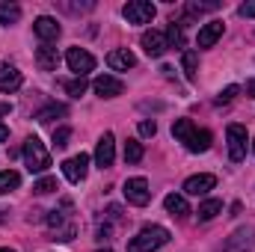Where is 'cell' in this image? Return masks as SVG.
<instances>
[{"label":"cell","mask_w":255,"mask_h":252,"mask_svg":"<svg viewBox=\"0 0 255 252\" xmlns=\"http://www.w3.org/2000/svg\"><path fill=\"white\" fill-rule=\"evenodd\" d=\"M166 244H169V229L145 226V229H139V235H133L128 241V252H154L160 247H166Z\"/></svg>","instance_id":"6da1fadb"},{"label":"cell","mask_w":255,"mask_h":252,"mask_svg":"<svg viewBox=\"0 0 255 252\" xmlns=\"http://www.w3.org/2000/svg\"><path fill=\"white\" fill-rule=\"evenodd\" d=\"M21 154H24V163H27L30 172H36V175L48 172V166H51V154H48V148H45V142H42L39 136H27Z\"/></svg>","instance_id":"7a4b0ae2"},{"label":"cell","mask_w":255,"mask_h":252,"mask_svg":"<svg viewBox=\"0 0 255 252\" xmlns=\"http://www.w3.org/2000/svg\"><path fill=\"white\" fill-rule=\"evenodd\" d=\"M122 15H125L128 24H151V18L157 15V9L148 0H130V3L122 6Z\"/></svg>","instance_id":"3957f363"},{"label":"cell","mask_w":255,"mask_h":252,"mask_svg":"<svg viewBox=\"0 0 255 252\" xmlns=\"http://www.w3.org/2000/svg\"><path fill=\"white\" fill-rule=\"evenodd\" d=\"M226 139H229V157L235 163H241L247 157V127L244 125H229L226 127Z\"/></svg>","instance_id":"277c9868"},{"label":"cell","mask_w":255,"mask_h":252,"mask_svg":"<svg viewBox=\"0 0 255 252\" xmlns=\"http://www.w3.org/2000/svg\"><path fill=\"white\" fill-rule=\"evenodd\" d=\"M255 250V229L253 226H244L238 232H232V238H226L223 252H253Z\"/></svg>","instance_id":"5b68a950"},{"label":"cell","mask_w":255,"mask_h":252,"mask_svg":"<svg viewBox=\"0 0 255 252\" xmlns=\"http://www.w3.org/2000/svg\"><path fill=\"white\" fill-rule=\"evenodd\" d=\"M122 193H125V199L130 202V205H136V208H145L148 205V199H151V190H148V181L145 178H128L125 187H122Z\"/></svg>","instance_id":"8992f818"},{"label":"cell","mask_w":255,"mask_h":252,"mask_svg":"<svg viewBox=\"0 0 255 252\" xmlns=\"http://www.w3.org/2000/svg\"><path fill=\"white\" fill-rule=\"evenodd\" d=\"M65 63H68V68H71L77 77H86V74L95 68V57H92L89 51H83V48H68V51H65Z\"/></svg>","instance_id":"52a82bcc"},{"label":"cell","mask_w":255,"mask_h":252,"mask_svg":"<svg viewBox=\"0 0 255 252\" xmlns=\"http://www.w3.org/2000/svg\"><path fill=\"white\" fill-rule=\"evenodd\" d=\"M33 33L42 39V45H51V42H57V39H60L63 27L57 24V18H51V15H39V18L33 21Z\"/></svg>","instance_id":"ba28073f"},{"label":"cell","mask_w":255,"mask_h":252,"mask_svg":"<svg viewBox=\"0 0 255 252\" xmlns=\"http://www.w3.org/2000/svg\"><path fill=\"white\" fill-rule=\"evenodd\" d=\"M214 187H217V175H211V172H199V175H190L184 181V193L187 196H208Z\"/></svg>","instance_id":"9c48e42d"},{"label":"cell","mask_w":255,"mask_h":252,"mask_svg":"<svg viewBox=\"0 0 255 252\" xmlns=\"http://www.w3.org/2000/svg\"><path fill=\"white\" fill-rule=\"evenodd\" d=\"M139 45H142V51H145L148 57H154V60H157V57H163V54H166V48H169V45H166V36H163V33H157V30H145V33L139 36Z\"/></svg>","instance_id":"30bf717a"},{"label":"cell","mask_w":255,"mask_h":252,"mask_svg":"<svg viewBox=\"0 0 255 252\" xmlns=\"http://www.w3.org/2000/svg\"><path fill=\"white\" fill-rule=\"evenodd\" d=\"M92 89H95L98 98H116V95L125 92V83H122L119 77H113V74H101V77H95Z\"/></svg>","instance_id":"8fae6325"},{"label":"cell","mask_w":255,"mask_h":252,"mask_svg":"<svg viewBox=\"0 0 255 252\" xmlns=\"http://www.w3.org/2000/svg\"><path fill=\"white\" fill-rule=\"evenodd\" d=\"M113 160H116V139H113V133L107 130V133L98 139V145H95V163H98L101 169H107V166H113Z\"/></svg>","instance_id":"7c38bea8"},{"label":"cell","mask_w":255,"mask_h":252,"mask_svg":"<svg viewBox=\"0 0 255 252\" xmlns=\"http://www.w3.org/2000/svg\"><path fill=\"white\" fill-rule=\"evenodd\" d=\"M89 172V157L86 154H77V157H68L63 163V175L71 181V184H80Z\"/></svg>","instance_id":"4fadbf2b"},{"label":"cell","mask_w":255,"mask_h":252,"mask_svg":"<svg viewBox=\"0 0 255 252\" xmlns=\"http://www.w3.org/2000/svg\"><path fill=\"white\" fill-rule=\"evenodd\" d=\"M21 83H24V77H21V71H18L15 65H9V63L0 65V92L12 95V92L21 89Z\"/></svg>","instance_id":"5bb4252c"},{"label":"cell","mask_w":255,"mask_h":252,"mask_svg":"<svg viewBox=\"0 0 255 252\" xmlns=\"http://www.w3.org/2000/svg\"><path fill=\"white\" fill-rule=\"evenodd\" d=\"M223 30H226V24H223V21H208V24L199 30V36H196V45H199V48H214V45L220 42Z\"/></svg>","instance_id":"9a60e30c"},{"label":"cell","mask_w":255,"mask_h":252,"mask_svg":"<svg viewBox=\"0 0 255 252\" xmlns=\"http://www.w3.org/2000/svg\"><path fill=\"white\" fill-rule=\"evenodd\" d=\"M107 65H110L113 71H128V68L136 65V57H133L128 48H116V51L107 54Z\"/></svg>","instance_id":"2e32d148"},{"label":"cell","mask_w":255,"mask_h":252,"mask_svg":"<svg viewBox=\"0 0 255 252\" xmlns=\"http://www.w3.org/2000/svg\"><path fill=\"white\" fill-rule=\"evenodd\" d=\"M36 65H39L42 71H57V65H60V54H57V48L42 45V48L36 51Z\"/></svg>","instance_id":"e0dca14e"},{"label":"cell","mask_w":255,"mask_h":252,"mask_svg":"<svg viewBox=\"0 0 255 252\" xmlns=\"http://www.w3.org/2000/svg\"><path fill=\"white\" fill-rule=\"evenodd\" d=\"M163 205H166V211H169L172 217H178V220H184V217L190 214L187 199H184V196H178V193H169V196L163 199Z\"/></svg>","instance_id":"ac0fdd59"},{"label":"cell","mask_w":255,"mask_h":252,"mask_svg":"<svg viewBox=\"0 0 255 252\" xmlns=\"http://www.w3.org/2000/svg\"><path fill=\"white\" fill-rule=\"evenodd\" d=\"M211 139H214V136H211V130H199V127H196V130H193V136L184 142V145H187V151L199 154V151H208V148H211Z\"/></svg>","instance_id":"d6986e66"},{"label":"cell","mask_w":255,"mask_h":252,"mask_svg":"<svg viewBox=\"0 0 255 252\" xmlns=\"http://www.w3.org/2000/svg\"><path fill=\"white\" fill-rule=\"evenodd\" d=\"M65 113H68V107H65V104H48L45 110H39V113H36V122L48 125V122H54L57 116H65Z\"/></svg>","instance_id":"ffe728a7"},{"label":"cell","mask_w":255,"mask_h":252,"mask_svg":"<svg viewBox=\"0 0 255 252\" xmlns=\"http://www.w3.org/2000/svg\"><path fill=\"white\" fill-rule=\"evenodd\" d=\"M217 214H223V202H220V199H208V202L199 205V220H202V223L214 220Z\"/></svg>","instance_id":"44dd1931"},{"label":"cell","mask_w":255,"mask_h":252,"mask_svg":"<svg viewBox=\"0 0 255 252\" xmlns=\"http://www.w3.org/2000/svg\"><path fill=\"white\" fill-rule=\"evenodd\" d=\"M21 18V6L18 3H0V24L9 27V24H18Z\"/></svg>","instance_id":"7402d4cb"},{"label":"cell","mask_w":255,"mask_h":252,"mask_svg":"<svg viewBox=\"0 0 255 252\" xmlns=\"http://www.w3.org/2000/svg\"><path fill=\"white\" fill-rule=\"evenodd\" d=\"M193 130H196V125H193L190 119H175V122H172V136H175L178 142H187L193 136Z\"/></svg>","instance_id":"603a6c76"},{"label":"cell","mask_w":255,"mask_h":252,"mask_svg":"<svg viewBox=\"0 0 255 252\" xmlns=\"http://www.w3.org/2000/svg\"><path fill=\"white\" fill-rule=\"evenodd\" d=\"M142 142L139 139H128L125 142V163H139L142 160Z\"/></svg>","instance_id":"cb8c5ba5"},{"label":"cell","mask_w":255,"mask_h":252,"mask_svg":"<svg viewBox=\"0 0 255 252\" xmlns=\"http://www.w3.org/2000/svg\"><path fill=\"white\" fill-rule=\"evenodd\" d=\"M181 65H184V74H187V80H196V74H199V57H196V51H184Z\"/></svg>","instance_id":"d4e9b609"},{"label":"cell","mask_w":255,"mask_h":252,"mask_svg":"<svg viewBox=\"0 0 255 252\" xmlns=\"http://www.w3.org/2000/svg\"><path fill=\"white\" fill-rule=\"evenodd\" d=\"M166 45L169 48H184V30H181V24H169V30H166Z\"/></svg>","instance_id":"484cf974"},{"label":"cell","mask_w":255,"mask_h":252,"mask_svg":"<svg viewBox=\"0 0 255 252\" xmlns=\"http://www.w3.org/2000/svg\"><path fill=\"white\" fill-rule=\"evenodd\" d=\"M21 184V175L18 172H12V169H6V172H0V193H9V190H18Z\"/></svg>","instance_id":"4316f807"},{"label":"cell","mask_w":255,"mask_h":252,"mask_svg":"<svg viewBox=\"0 0 255 252\" xmlns=\"http://www.w3.org/2000/svg\"><path fill=\"white\" fill-rule=\"evenodd\" d=\"M54 190H60L54 175H45V178H39V181L33 184V193H39V196H48V193H54Z\"/></svg>","instance_id":"83f0119b"},{"label":"cell","mask_w":255,"mask_h":252,"mask_svg":"<svg viewBox=\"0 0 255 252\" xmlns=\"http://www.w3.org/2000/svg\"><path fill=\"white\" fill-rule=\"evenodd\" d=\"M86 86H89L86 77H77V80H68V83H65V92H68L71 98H80V95L86 92Z\"/></svg>","instance_id":"f1b7e54d"},{"label":"cell","mask_w":255,"mask_h":252,"mask_svg":"<svg viewBox=\"0 0 255 252\" xmlns=\"http://www.w3.org/2000/svg\"><path fill=\"white\" fill-rule=\"evenodd\" d=\"M68 139H71V127H57V130H54V145H57V148H65Z\"/></svg>","instance_id":"f546056e"},{"label":"cell","mask_w":255,"mask_h":252,"mask_svg":"<svg viewBox=\"0 0 255 252\" xmlns=\"http://www.w3.org/2000/svg\"><path fill=\"white\" fill-rule=\"evenodd\" d=\"M238 92H241V86H226V89H223V92L217 95V104H229V101H232V98H235Z\"/></svg>","instance_id":"4dcf8cb0"},{"label":"cell","mask_w":255,"mask_h":252,"mask_svg":"<svg viewBox=\"0 0 255 252\" xmlns=\"http://www.w3.org/2000/svg\"><path fill=\"white\" fill-rule=\"evenodd\" d=\"M154 133H157V125L151 119H142L139 122V136H154Z\"/></svg>","instance_id":"1f68e13d"},{"label":"cell","mask_w":255,"mask_h":252,"mask_svg":"<svg viewBox=\"0 0 255 252\" xmlns=\"http://www.w3.org/2000/svg\"><path fill=\"white\" fill-rule=\"evenodd\" d=\"M238 15H241V18H255V0L241 3V6H238Z\"/></svg>","instance_id":"d6a6232c"},{"label":"cell","mask_w":255,"mask_h":252,"mask_svg":"<svg viewBox=\"0 0 255 252\" xmlns=\"http://www.w3.org/2000/svg\"><path fill=\"white\" fill-rule=\"evenodd\" d=\"M247 95L255 98V80H247Z\"/></svg>","instance_id":"836d02e7"},{"label":"cell","mask_w":255,"mask_h":252,"mask_svg":"<svg viewBox=\"0 0 255 252\" xmlns=\"http://www.w3.org/2000/svg\"><path fill=\"white\" fill-rule=\"evenodd\" d=\"M3 139H9V127L0 122V142H3Z\"/></svg>","instance_id":"e575fe53"},{"label":"cell","mask_w":255,"mask_h":252,"mask_svg":"<svg viewBox=\"0 0 255 252\" xmlns=\"http://www.w3.org/2000/svg\"><path fill=\"white\" fill-rule=\"evenodd\" d=\"M9 110H12L9 104H0V113H9Z\"/></svg>","instance_id":"d590c367"},{"label":"cell","mask_w":255,"mask_h":252,"mask_svg":"<svg viewBox=\"0 0 255 252\" xmlns=\"http://www.w3.org/2000/svg\"><path fill=\"white\" fill-rule=\"evenodd\" d=\"M0 252H15L12 247H0Z\"/></svg>","instance_id":"8d00e7d4"},{"label":"cell","mask_w":255,"mask_h":252,"mask_svg":"<svg viewBox=\"0 0 255 252\" xmlns=\"http://www.w3.org/2000/svg\"><path fill=\"white\" fill-rule=\"evenodd\" d=\"M253 151H255V142H253Z\"/></svg>","instance_id":"74e56055"},{"label":"cell","mask_w":255,"mask_h":252,"mask_svg":"<svg viewBox=\"0 0 255 252\" xmlns=\"http://www.w3.org/2000/svg\"><path fill=\"white\" fill-rule=\"evenodd\" d=\"M101 252H110V250H101Z\"/></svg>","instance_id":"f35d334b"}]
</instances>
